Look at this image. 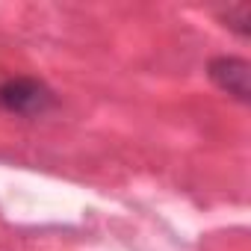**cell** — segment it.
Returning <instances> with one entry per match:
<instances>
[{
  "instance_id": "2",
  "label": "cell",
  "mask_w": 251,
  "mask_h": 251,
  "mask_svg": "<svg viewBox=\"0 0 251 251\" xmlns=\"http://www.w3.org/2000/svg\"><path fill=\"white\" fill-rule=\"evenodd\" d=\"M207 77L227 98H233L239 103H248L251 100V65H248V59L227 56V53L225 56H216V59L207 62Z\"/></svg>"
},
{
  "instance_id": "3",
  "label": "cell",
  "mask_w": 251,
  "mask_h": 251,
  "mask_svg": "<svg viewBox=\"0 0 251 251\" xmlns=\"http://www.w3.org/2000/svg\"><path fill=\"white\" fill-rule=\"evenodd\" d=\"M222 21H227V30H233L239 39H248V33H251V6L248 3L227 6V12H222Z\"/></svg>"
},
{
  "instance_id": "1",
  "label": "cell",
  "mask_w": 251,
  "mask_h": 251,
  "mask_svg": "<svg viewBox=\"0 0 251 251\" xmlns=\"http://www.w3.org/2000/svg\"><path fill=\"white\" fill-rule=\"evenodd\" d=\"M56 106V95L36 77H6L0 83V109L18 118H42Z\"/></svg>"
}]
</instances>
